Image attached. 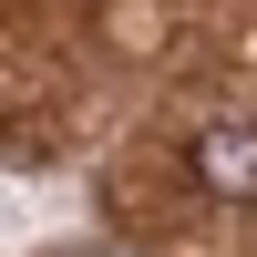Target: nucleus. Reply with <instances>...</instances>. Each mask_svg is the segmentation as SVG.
I'll return each mask as SVG.
<instances>
[{"instance_id": "obj_1", "label": "nucleus", "mask_w": 257, "mask_h": 257, "mask_svg": "<svg viewBox=\"0 0 257 257\" xmlns=\"http://www.w3.org/2000/svg\"><path fill=\"white\" fill-rule=\"evenodd\" d=\"M185 165H196V185L216 206H257V123H206L185 144Z\"/></svg>"}, {"instance_id": "obj_2", "label": "nucleus", "mask_w": 257, "mask_h": 257, "mask_svg": "<svg viewBox=\"0 0 257 257\" xmlns=\"http://www.w3.org/2000/svg\"><path fill=\"white\" fill-rule=\"evenodd\" d=\"M93 257H123V247H93Z\"/></svg>"}]
</instances>
